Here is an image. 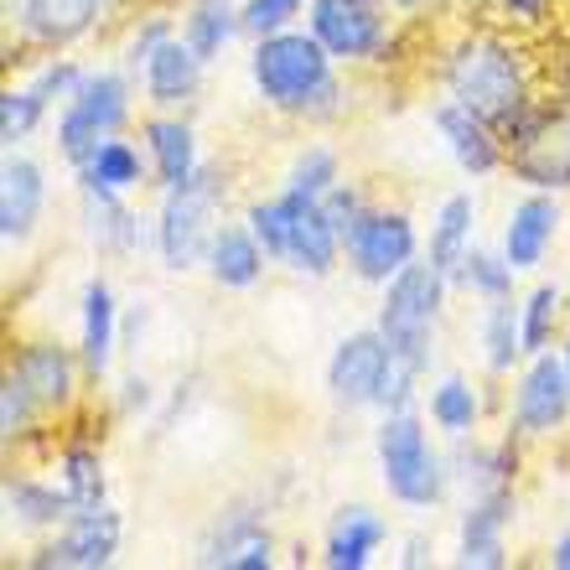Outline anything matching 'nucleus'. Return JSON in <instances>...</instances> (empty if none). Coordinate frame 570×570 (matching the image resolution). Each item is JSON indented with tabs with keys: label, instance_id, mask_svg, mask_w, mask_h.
I'll return each mask as SVG.
<instances>
[{
	"label": "nucleus",
	"instance_id": "1",
	"mask_svg": "<svg viewBox=\"0 0 570 570\" xmlns=\"http://www.w3.org/2000/svg\"><path fill=\"white\" fill-rule=\"evenodd\" d=\"M431 78L441 99H456L503 130L513 115H524L544 94V58L534 37L503 27V21H482V27L451 31L435 47Z\"/></svg>",
	"mask_w": 570,
	"mask_h": 570
},
{
	"label": "nucleus",
	"instance_id": "2",
	"mask_svg": "<svg viewBox=\"0 0 570 570\" xmlns=\"http://www.w3.org/2000/svg\"><path fill=\"white\" fill-rule=\"evenodd\" d=\"M249 89L271 115L296 125H332L343 120V68L327 47L316 42V31L301 21V27L271 31V37H255L249 42Z\"/></svg>",
	"mask_w": 570,
	"mask_h": 570
},
{
	"label": "nucleus",
	"instance_id": "3",
	"mask_svg": "<svg viewBox=\"0 0 570 570\" xmlns=\"http://www.w3.org/2000/svg\"><path fill=\"white\" fill-rule=\"evenodd\" d=\"M228 193H234V177H228V166L213 161H203V171L193 181L161 193L156 213H150V249L161 259V271L171 275L203 271L218 228L228 224Z\"/></svg>",
	"mask_w": 570,
	"mask_h": 570
},
{
	"label": "nucleus",
	"instance_id": "4",
	"mask_svg": "<svg viewBox=\"0 0 570 570\" xmlns=\"http://www.w3.org/2000/svg\"><path fill=\"white\" fill-rule=\"evenodd\" d=\"M431 431L435 425L425 421L421 405L384 410L374 425L379 482H384L390 503H400V509H410V513H431L435 503L451 493V456H441Z\"/></svg>",
	"mask_w": 570,
	"mask_h": 570
},
{
	"label": "nucleus",
	"instance_id": "5",
	"mask_svg": "<svg viewBox=\"0 0 570 570\" xmlns=\"http://www.w3.org/2000/svg\"><path fill=\"white\" fill-rule=\"evenodd\" d=\"M446 291H451V275L435 271L425 255L415 265H405L390 285H379L374 327L390 343L394 363H405L415 374H431L435 327H441V312H446Z\"/></svg>",
	"mask_w": 570,
	"mask_h": 570
},
{
	"label": "nucleus",
	"instance_id": "6",
	"mask_svg": "<svg viewBox=\"0 0 570 570\" xmlns=\"http://www.w3.org/2000/svg\"><path fill=\"white\" fill-rule=\"evenodd\" d=\"M136 99H140V83L125 62H89V78L52 115V150H58V161L73 171L99 140L125 136L136 125Z\"/></svg>",
	"mask_w": 570,
	"mask_h": 570
},
{
	"label": "nucleus",
	"instance_id": "7",
	"mask_svg": "<svg viewBox=\"0 0 570 570\" xmlns=\"http://www.w3.org/2000/svg\"><path fill=\"white\" fill-rule=\"evenodd\" d=\"M498 136H503V171L524 193L570 197V99L544 89Z\"/></svg>",
	"mask_w": 570,
	"mask_h": 570
},
{
	"label": "nucleus",
	"instance_id": "8",
	"mask_svg": "<svg viewBox=\"0 0 570 570\" xmlns=\"http://www.w3.org/2000/svg\"><path fill=\"white\" fill-rule=\"evenodd\" d=\"M0 16H6V52L16 62H31L94 42L115 16V0H0Z\"/></svg>",
	"mask_w": 570,
	"mask_h": 570
},
{
	"label": "nucleus",
	"instance_id": "9",
	"mask_svg": "<svg viewBox=\"0 0 570 570\" xmlns=\"http://www.w3.org/2000/svg\"><path fill=\"white\" fill-rule=\"evenodd\" d=\"M306 27L327 47L337 68H390L400 52V16L384 0H312Z\"/></svg>",
	"mask_w": 570,
	"mask_h": 570
},
{
	"label": "nucleus",
	"instance_id": "10",
	"mask_svg": "<svg viewBox=\"0 0 570 570\" xmlns=\"http://www.w3.org/2000/svg\"><path fill=\"white\" fill-rule=\"evenodd\" d=\"M425 255V234L415 224L410 208H394V203H368V208L353 218V228L343 234V265L353 281L363 285H390L394 275L415 265Z\"/></svg>",
	"mask_w": 570,
	"mask_h": 570
},
{
	"label": "nucleus",
	"instance_id": "11",
	"mask_svg": "<svg viewBox=\"0 0 570 570\" xmlns=\"http://www.w3.org/2000/svg\"><path fill=\"white\" fill-rule=\"evenodd\" d=\"M6 374L21 379L58 425L83 415V394L94 390L89 374H83V358H78V343H62V337H47V332L16 337L11 353H6Z\"/></svg>",
	"mask_w": 570,
	"mask_h": 570
},
{
	"label": "nucleus",
	"instance_id": "12",
	"mask_svg": "<svg viewBox=\"0 0 570 570\" xmlns=\"http://www.w3.org/2000/svg\"><path fill=\"white\" fill-rule=\"evenodd\" d=\"M125 544V519L115 503H94V509H73L58 534L37 540L21 556L27 570H109L120 560Z\"/></svg>",
	"mask_w": 570,
	"mask_h": 570
},
{
	"label": "nucleus",
	"instance_id": "13",
	"mask_svg": "<svg viewBox=\"0 0 570 570\" xmlns=\"http://www.w3.org/2000/svg\"><path fill=\"white\" fill-rule=\"evenodd\" d=\"M509 431L519 441H556L570 431V374L560 347L524 358V368L513 374L509 390Z\"/></svg>",
	"mask_w": 570,
	"mask_h": 570
},
{
	"label": "nucleus",
	"instance_id": "14",
	"mask_svg": "<svg viewBox=\"0 0 570 570\" xmlns=\"http://www.w3.org/2000/svg\"><path fill=\"white\" fill-rule=\"evenodd\" d=\"M47 203H52L47 161L31 156L27 146L6 150L0 156V244H6V255H16V249H27L37 239V228L47 218Z\"/></svg>",
	"mask_w": 570,
	"mask_h": 570
},
{
	"label": "nucleus",
	"instance_id": "15",
	"mask_svg": "<svg viewBox=\"0 0 570 570\" xmlns=\"http://www.w3.org/2000/svg\"><path fill=\"white\" fill-rule=\"evenodd\" d=\"M384 374H390V343L379 337V327H358L337 337L327 358V400L347 415L358 410H379V390H384Z\"/></svg>",
	"mask_w": 570,
	"mask_h": 570
},
{
	"label": "nucleus",
	"instance_id": "16",
	"mask_svg": "<svg viewBox=\"0 0 570 570\" xmlns=\"http://www.w3.org/2000/svg\"><path fill=\"white\" fill-rule=\"evenodd\" d=\"M0 513H6V529H11V534L37 544L68 524L73 498L62 493L52 472H31V466H21V456H11L6 478H0Z\"/></svg>",
	"mask_w": 570,
	"mask_h": 570
},
{
	"label": "nucleus",
	"instance_id": "17",
	"mask_svg": "<svg viewBox=\"0 0 570 570\" xmlns=\"http://www.w3.org/2000/svg\"><path fill=\"white\" fill-rule=\"evenodd\" d=\"M193 560L208 570H275L281 566V540H275V529L265 513L228 509L203 529Z\"/></svg>",
	"mask_w": 570,
	"mask_h": 570
},
{
	"label": "nucleus",
	"instance_id": "18",
	"mask_svg": "<svg viewBox=\"0 0 570 570\" xmlns=\"http://www.w3.org/2000/svg\"><path fill=\"white\" fill-rule=\"evenodd\" d=\"M519 513V488L509 493H478L466 498L456 513V540H451V560L462 570H503L509 566V529Z\"/></svg>",
	"mask_w": 570,
	"mask_h": 570
},
{
	"label": "nucleus",
	"instance_id": "19",
	"mask_svg": "<svg viewBox=\"0 0 570 570\" xmlns=\"http://www.w3.org/2000/svg\"><path fill=\"white\" fill-rule=\"evenodd\" d=\"M136 136L150 156V187L156 193H171V187L203 171V136H197L187 109H150Z\"/></svg>",
	"mask_w": 570,
	"mask_h": 570
},
{
	"label": "nucleus",
	"instance_id": "20",
	"mask_svg": "<svg viewBox=\"0 0 570 570\" xmlns=\"http://www.w3.org/2000/svg\"><path fill=\"white\" fill-rule=\"evenodd\" d=\"M566 224H570L566 197H556V193H524L509 208V218H503L498 249L509 255V265L519 275H534L544 259H550V249H556V239L566 234Z\"/></svg>",
	"mask_w": 570,
	"mask_h": 570
},
{
	"label": "nucleus",
	"instance_id": "21",
	"mask_svg": "<svg viewBox=\"0 0 570 570\" xmlns=\"http://www.w3.org/2000/svg\"><path fill=\"white\" fill-rule=\"evenodd\" d=\"M47 472L58 478V488L73 498V509H94L109 503V456L105 441L94 431H78V415L62 421V431L47 446Z\"/></svg>",
	"mask_w": 570,
	"mask_h": 570
},
{
	"label": "nucleus",
	"instance_id": "22",
	"mask_svg": "<svg viewBox=\"0 0 570 570\" xmlns=\"http://www.w3.org/2000/svg\"><path fill=\"white\" fill-rule=\"evenodd\" d=\"M78 358H83V374L99 390L109 374H115V358H120V296H115V281L109 275H89L83 291H78Z\"/></svg>",
	"mask_w": 570,
	"mask_h": 570
},
{
	"label": "nucleus",
	"instance_id": "23",
	"mask_svg": "<svg viewBox=\"0 0 570 570\" xmlns=\"http://www.w3.org/2000/svg\"><path fill=\"white\" fill-rule=\"evenodd\" d=\"M431 130L441 136L451 166H456L462 177L482 181V177H498V171H503V136H498V125H488L466 105H456V99H435L431 105Z\"/></svg>",
	"mask_w": 570,
	"mask_h": 570
},
{
	"label": "nucleus",
	"instance_id": "24",
	"mask_svg": "<svg viewBox=\"0 0 570 570\" xmlns=\"http://www.w3.org/2000/svg\"><path fill=\"white\" fill-rule=\"evenodd\" d=\"M390 540H394V529L379 509H368V503H343V509L327 519V529H322L316 566L322 570H368L384 556Z\"/></svg>",
	"mask_w": 570,
	"mask_h": 570
},
{
	"label": "nucleus",
	"instance_id": "25",
	"mask_svg": "<svg viewBox=\"0 0 570 570\" xmlns=\"http://www.w3.org/2000/svg\"><path fill=\"white\" fill-rule=\"evenodd\" d=\"M203 78H208V62L187 47L181 31L177 37H166V42L136 68V83H140L146 109H193L197 94H203Z\"/></svg>",
	"mask_w": 570,
	"mask_h": 570
},
{
	"label": "nucleus",
	"instance_id": "26",
	"mask_svg": "<svg viewBox=\"0 0 570 570\" xmlns=\"http://www.w3.org/2000/svg\"><path fill=\"white\" fill-rule=\"evenodd\" d=\"M73 197H78V224L89 234L94 255L105 259H130L146 244V218L130 208V197L120 193H105V187H89V181H73Z\"/></svg>",
	"mask_w": 570,
	"mask_h": 570
},
{
	"label": "nucleus",
	"instance_id": "27",
	"mask_svg": "<svg viewBox=\"0 0 570 570\" xmlns=\"http://www.w3.org/2000/svg\"><path fill=\"white\" fill-rule=\"evenodd\" d=\"M524 446L513 431H503L498 441H482L478 435H466L456 441V456H451V482H462L466 498L478 493H509L519 488V472H524Z\"/></svg>",
	"mask_w": 570,
	"mask_h": 570
},
{
	"label": "nucleus",
	"instance_id": "28",
	"mask_svg": "<svg viewBox=\"0 0 570 570\" xmlns=\"http://www.w3.org/2000/svg\"><path fill=\"white\" fill-rule=\"evenodd\" d=\"M281 265L291 275H301V281H327V275L343 265V234H337V224L327 218L322 203L296 197V218H291V234H285Z\"/></svg>",
	"mask_w": 570,
	"mask_h": 570
},
{
	"label": "nucleus",
	"instance_id": "29",
	"mask_svg": "<svg viewBox=\"0 0 570 570\" xmlns=\"http://www.w3.org/2000/svg\"><path fill=\"white\" fill-rule=\"evenodd\" d=\"M271 265H275L271 249L255 239V228L244 224V218H228L218 228V239H213L208 259H203V271H208V281L218 291H255Z\"/></svg>",
	"mask_w": 570,
	"mask_h": 570
},
{
	"label": "nucleus",
	"instance_id": "30",
	"mask_svg": "<svg viewBox=\"0 0 570 570\" xmlns=\"http://www.w3.org/2000/svg\"><path fill=\"white\" fill-rule=\"evenodd\" d=\"M73 181H89V187H105V193L136 197L140 187H150V156L140 146V136H109L73 166Z\"/></svg>",
	"mask_w": 570,
	"mask_h": 570
},
{
	"label": "nucleus",
	"instance_id": "31",
	"mask_svg": "<svg viewBox=\"0 0 570 570\" xmlns=\"http://www.w3.org/2000/svg\"><path fill=\"white\" fill-rule=\"evenodd\" d=\"M478 244V197L472 193H446L431 213V234H425V259L435 271L456 275L462 259L472 255Z\"/></svg>",
	"mask_w": 570,
	"mask_h": 570
},
{
	"label": "nucleus",
	"instance_id": "32",
	"mask_svg": "<svg viewBox=\"0 0 570 570\" xmlns=\"http://www.w3.org/2000/svg\"><path fill=\"white\" fill-rule=\"evenodd\" d=\"M421 410H425V421L435 425V435H446L451 446H456V441H466V435H478L482 431V415H488L482 390L466 374L431 379V390L421 394Z\"/></svg>",
	"mask_w": 570,
	"mask_h": 570
},
{
	"label": "nucleus",
	"instance_id": "33",
	"mask_svg": "<svg viewBox=\"0 0 570 570\" xmlns=\"http://www.w3.org/2000/svg\"><path fill=\"white\" fill-rule=\"evenodd\" d=\"M177 21H181V37H187V47H193V52L208 62V68H213V62H224L239 42H249V37H244L239 0H187Z\"/></svg>",
	"mask_w": 570,
	"mask_h": 570
},
{
	"label": "nucleus",
	"instance_id": "34",
	"mask_svg": "<svg viewBox=\"0 0 570 570\" xmlns=\"http://www.w3.org/2000/svg\"><path fill=\"white\" fill-rule=\"evenodd\" d=\"M52 425L58 421L37 405V394L16 374L0 368V446H6V456H27L37 446H52V435H58Z\"/></svg>",
	"mask_w": 570,
	"mask_h": 570
},
{
	"label": "nucleus",
	"instance_id": "35",
	"mask_svg": "<svg viewBox=\"0 0 570 570\" xmlns=\"http://www.w3.org/2000/svg\"><path fill=\"white\" fill-rule=\"evenodd\" d=\"M478 353L488 379H513L524 368V332H519V296L482 301L478 312Z\"/></svg>",
	"mask_w": 570,
	"mask_h": 570
},
{
	"label": "nucleus",
	"instance_id": "36",
	"mask_svg": "<svg viewBox=\"0 0 570 570\" xmlns=\"http://www.w3.org/2000/svg\"><path fill=\"white\" fill-rule=\"evenodd\" d=\"M519 332H524V353H550L566 337V285L534 281L519 296Z\"/></svg>",
	"mask_w": 570,
	"mask_h": 570
},
{
	"label": "nucleus",
	"instance_id": "37",
	"mask_svg": "<svg viewBox=\"0 0 570 570\" xmlns=\"http://www.w3.org/2000/svg\"><path fill=\"white\" fill-rule=\"evenodd\" d=\"M47 120H52V105L31 89L27 78H16V83L0 89V150H21Z\"/></svg>",
	"mask_w": 570,
	"mask_h": 570
},
{
	"label": "nucleus",
	"instance_id": "38",
	"mask_svg": "<svg viewBox=\"0 0 570 570\" xmlns=\"http://www.w3.org/2000/svg\"><path fill=\"white\" fill-rule=\"evenodd\" d=\"M337 181H343V156H337L332 146H322V140H306V146L291 156V166H285L281 187L285 193H296V197H306V203H322Z\"/></svg>",
	"mask_w": 570,
	"mask_h": 570
},
{
	"label": "nucleus",
	"instance_id": "39",
	"mask_svg": "<svg viewBox=\"0 0 570 570\" xmlns=\"http://www.w3.org/2000/svg\"><path fill=\"white\" fill-rule=\"evenodd\" d=\"M456 291H466L472 301H503L513 296V285H519V271L509 265L503 249H488V244H472V255L462 259V271L451 275Z\"/></svg>",
	"mask_w": 570,
	"mask_h": 570
},
{
	"label": "nucleus",
	"instance_id": "40",
	"mask_svg": "<svg viewBox=\"0 0 570 570\" xmlns=\"http://www.w3.org/2000/svg\"><path fill=\"white\" fill-rule=\"evenodd\" d=\"M83 78H89V62H78L73 52H52V58H31L27 62V83L52 105V115L73 99Z\"/></svg>",
	"mask_w": 570,
	"mask_h": 570
},
{
	"label": "nucleus",
	"instance_id": "41",
	"mask_svg": "<svg viewBox=\"0 0 570 570\" xmlns=\"http://www.w3.org/2000/svg\"><path fill=\"white\" fill-rule=\"evenodd\" d=\"M177 31H181L177 16H161V11L136 16V21H130V31H125V42H120V62L130 68V73H136L140 62H146L150 52L166 42V37H177Z\"/></svg>",
	"mask_w": 570,
	"mask_h": 570
},
{
	"label": "nucleus",
	"instance_id": "42",
	"mask_svg": "<svg viewBox=\"0 0 570 570\" xmlns=\"http://www.w3.org/2000/svg\"><path fill=\"white\" fill-rule=\"evenodd\" d=\"M306 6L312 0H239V16H244V37H271V31L285 27H301L306 21Z\"/></svg>",
	"mask_w": 570,
	"mask_h": 570
},
{
	"label": "nucleus",
	"instance_id": "43",
	"mask_svg": "<svg viewBox=\"0 0 570 570\" xmlns=\"http://www.w3.org/2000/svg\"><path fill=\"white\" fill-rule=\"evenodd\" d=\"M488 11H493L503 27L524 31V37H544V31L560 21V0H488Z\"/></svg>",
	"mask_w": 570,
	"mask_h": 570
},
{
	"label": "nucleus",
	"instance_id": "44",
	"mask_svg": "<svg viewBox=\"0 0 570 570\" xmlns=\"http://www.w3.org/2000/svg\"><path fill=\"white\" fill-rule=\"evenodd\" d=\"M368 203H374V197L363 193V181H353V177H343L327 197H322V208H327V218L337 224V234H347V228H353V218H358Z\"/></svg>",
	"mask_w": 570,
	"mask_h": 570
},
{
	"label": "nucleus",
	"instance_id": "45",
	"mask_svg": "<svg viewBox=\"0 0 570 570\" xmlns=\"http://www.w3.org/2000/svg\"><path fill=\"white\" fill-rule=\"evenodd\" d=\"M544 89L570 99V37H560V42L550 47V58H544Z\"/></svg>",
	"mask_w": 570,
	"mask_h": 570
},
{
	"label": "nucleus",
	"instance_id": "46",
	"mask_svg": "<svg viewBox=\"0 0 570 570\" xmlns=\"http://www.w3.org/2000/svg\"><path fill=\"white\" fill-rule=\"evenodd\" d=\"M120 390H125V400H120V415H136V410H146L150 400H156V394H150V384H146V379H125Z\"/></svg>",
	"mask_w": 570,
	"mask_h": 570
},
{
	"label": "nucleus",
	"instance_id": "47",
	"mask_svg": "<svg viewBox=\"0 0 570 570\" xmlns=\"http://www.w3.org/2000/svg\"><path fill=\"white\" fill-rule=\"evenodd\" d=\"M550 570H570V524L550 540Z\"/></svg>",
	"mask_w": 570,
	"mask_h": 570
},
{
	"label": "nucleus",
	"instance_id": "48",
	"mask_svg": "<svg viewBox=\"0 0 570 570\" xmlns=\"http://www.w3.org/2000/svg\"><path fill=\"white\" fill-rule=\"evenodd\" d=\"M384 6H390L400 21H410V16H425V11H431V0H384Z\"/></svg>",
	"mask_w": 570,
	"mask_h": 570
},
{
	"label": "nucleus",
	"instance_id": "49",
	"mask_svg": "<svg viewBox=\"0 0 570 570\" xmlns=\"http://www.w3.org/2000/svg\"><path fill=\"white\" fill-rule=\"evenodd\" d=\"M394 566H425V540H410V544H405V556L394 560Z\"/></svg>",
	"mask_w": 570,
	"mask_h": 570
},
{
	"label": "nucleus",
	"instance_id": "50",
	"mask_svg": "<svg viewBox=\"0 0 570 570\" xmlns=\"http://www.w3.org/2000/svg\"><path fill=\"white\" fill-rule=\"evenodd\" d=\"M560 358H566V374H570V332L560 337Z\"/></svg>",
	"mask_w": 570,
	"mask_h": 570
}]
</instances>
